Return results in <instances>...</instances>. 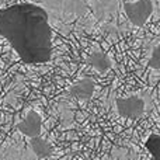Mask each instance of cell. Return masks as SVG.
I'll return each instance as SVG.
<instances>
[{
  "mask_svg": "<svg viewBox=\"0 0 160 160\" xmlns=\"http://www.w3.org/2000/svg\"><path fill=\"white\" fill-rule=\"evenodd\" d=\"M148 65H149V68H152V69H155V70L160 69V47L159 45H156V47L153 48Z\"/></svg>",
  "mask_w": 160,
  "mask_h": 160,
  "instance_id": "obj_11",
  "label": "cell"
},
{
  "mask_svg": "<svg viewBox=\"0 0 160 160\" xmlns=\"http://www.w3.org/2000/svg\"><path fill=\"white\" fill-rule=\"evenodd\" d=\"M41 6L48 16H53L63 21L84 17L88 11L86 0H41Z\"/></svg>",
  "mask_w": 160,
  "mask_h": 160,
  "instance_id": "obj_2",
  "label": "cell"
},
{
  "mask_svg": "<svg viewBox=\"0 0 160 160\" xmlns=\"http://www.w3.org/2000/svg\"><path fill=\"white\" fill-rule=\"evenodd\" d=\"M17 129L18 132H21L25 138L31 139L35 136L41 135V129H42V118L35 110H28V112L25 114L24 119L20 121L17 124Z\"/></svg>",
  "mask_w": 160,
  "mask_h": 160,
  "instance_id": "obj_6",
  "label": "cell"
},
{
  "mask_svg": "<svg viewBox=\"0 0 160 160\" xmlns=\"http://www.w3.org/2000/svg\"><path fill=\"white\" fill-rule=\"evenodd\" d=\"M93 93H94V80L90 78H84V79L79 80L75 84L70 86V88H69L70 96L78 100H84V101L90 100Z\"/></svg>",
  "mask_w": 160,
  "mask_h": 160,
  "instance_id": "obj_8",
  "label": "cell"
},
{
  "mask_svg": "<svg viewBox=\"0 0 160 160\" xmlns=\"http://www.w3.org/2000/svg\"><path fill=\"white\" fill-rule=\"evenodd\" d=\"M150 160H159V156H152V159Z\"/></svg>",
  "mask_w": 160,
  "mask_h": 160,
  "instance_id": "obj_12",
  "label": "cell"
},
{
  "mask_svg": "<svg viewBox=\"0 0 160 160\" xmlns=\"http://www.w3.org/2000/svg\"><path fill=\"white\" fill-rule=\"evenodd\" d=\"M0 37L27 65H41L52 56L49 16L39 4L18 3L0 8Z\"/></svg>",
  "mask_w": 160,
  "mask_h": 160,
  "instance_id": "obj_1",
  "label": "cell"
},
{
  "mask_svg": "<svg viewBox=\"0 0 160 160\" xmlns=\"http://www.w3.org/2000/svg\"><path fill=\"white\" fill-rule=\"evenodd\" d=\"M155 10V0H136L124 4V13L127 16L131 25L136 28H142Z\"/></svg>",
  "mask_w": 160,
  "mask_h": 160,
  "instance_id": "obj_3",
  "label": "cell"
},
{
  "mask_svg": "<svg viewBox=\"0 0 160 160\" xmlns=\"http://www.w3.org/2000/svg\"><path fill=\"white\" fill-rule=\"evenodd\" d=\"M86 62H87L88 66H91L96 72L101 73V75L107 73L108 70L112 68V61H111V58L108 56V53H105L104 51H101V49H97V51H94V52H91L90 55L87 56Z\"/></svg>",
  "mask_w": 160,
  "mask_h": 160,
  "instance_id": "obj_7",
  "label": "cell"
},
{
  "mask_svg": "<svg viewBox=\"0 0 160 160\" xmlns=\"http://www.w3.org/2000/svg\"><path fill=\"white\" fill-rule=\"evenodd\" d=\"M90 8L94 17L101 22L108 21L110 18L117 20V14L119 10V0H91Z\"/></svg>",
  "mask_w": 160,
  "mask_h": 160,
  "instance_id": "obj_5",
  "label": "cell"
},
{
  "mask_svg": "<svg viewBox=\"0 0 160 160\" xmlns=\"http://www.w3.org/2000/svg\"><path fill=\"white\" fill-rule=\"evenodd\" d=\"M30 145H31V150L41 159L48 158V156H51L53 153V146L47 141V139L42 138L41 135L35 136V138H31Z\"/></svg>",
  "mask_w": 160,
  "mask_h": 160,
  "instance_id": "obj_9",
  "label": "cell"
},
{
  "mask_svg": "<svg viewBox=\"0 0 160 160\" xmlns=\"http://www.w3.org/2000/svg\"><path fill=\"white\" fill-rule=\"evenodd\" d=\"M117 111L122 118L138 119L146 111V102L138 94H132L128 97H118L115 98Z\"/></svg>",
  "mask_w": 160,
  "mask_h": 160,
  "instance_id": "obj_4",
  "label": "cell"
},
{
  "mask_svg": "<svg viewBox=\"0 0 160 160\" xmlns=\"http://www.w3.org/2000/svg\"><path fill=\"white\" fill-rule=\"evenodd\" d=\"M143 146L146 148V150H149V153L152 156H159L160 153V136L158 133H150L148 136V139L145 141Z\"/></svg>",
  "mask_w": 160,
  "mask_h": 160,
  "instance_id": "obj_10",
  "label": "cell"
}]
</instances>
